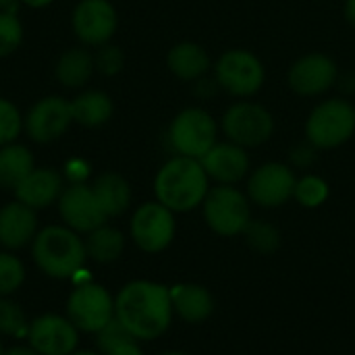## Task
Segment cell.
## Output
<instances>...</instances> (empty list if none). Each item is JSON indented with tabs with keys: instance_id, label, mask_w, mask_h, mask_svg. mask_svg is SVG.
Returning <instances> with one entry per match:
<instances>
[{
	"instance_id": "10",
	"label": "cell",
	"mask_w": 355,
	"mask_h": 355,
	"mask_svg": "<svg viewBox=\"0 0 355 355\" xmlns=\"http://www.w3.org/2000/svg\"><path fill=\"white\" fill-rule=\"evenodd\" d=\"M131 239L146 254L164 252L177 233L175 212H171L160 202L141 204L131 216Z\"/></svg>"
},
{
	"instance_id": "32",
	"label": "cell",
	"mask_w": 355,
	"mask_h": 355,
	"mask_svg": "<svg viewBox=\"0 0 355 355\" xmlns=\"http://www.w3.org/2000/svg\"><path fill=\"white\" fill-rule=\"evenodd\" d=\"M23 40V25L12 12H0V58L12 54Z\"/></svg>"
},
{
	"instance_id": "42",
	"label": "cell",
	"mask_w": 355,
	"mask_h": 355,
	"mask_svg": "<svg viewBox=\"0 0 355 355\" xmlns=\"http://www.w3.org/2000/svg\"><path fill=\"white\" fill-rule=\"evenodd\" d=\"M23 4H27V6H31V8H42V6H48L52 0H21Z\"/></svg>"
},
{
	"instance_id": "3",
	"label": "cell",
	"mask_w": 355,
	"mask_h": 355,
	"mask_svg": "<svg viewBox=\"0 0 355 355\" xmlns=\"http://www.w3.org/2000/svg\"><path fill=\"white\" fill-rule=\"evenodd\" d=\"M31 258L46 277L71 279L87 260L85 241L69 227L50 225L37 231L31 241Z\"/></svg>"
},
{
	"instance_id": "39",
	"label": "cell",
	"mask_w": 355,
	"mask_h": 355,
	"mask_svg": "<svg viewBox=\"0 0 355 355\" xmlns=\"http://www.w3.org/2000/svg\"><path fill=\"white\" fill-rule=\"evenodd\" d=\"M2 355H40L33 347H29V345H17V347H10V349H6Z\"/></svg>"
},
{
	"instance_id": "45",
	"label": "cell",
	"mask_w": 355,
	"mask_h": 355,
	"mask_svg": "<svg viewBox=\"0 0 355 355\" xmlns=\"http://www.w3.org/2000/svg\"><path fill=\"white\" fill-rule=\"evenodd\" d=\"M4 354V349H2V343H0V355Z\"/></svg>"
},
{
	"instance_id": "15",
	"label": "cell",
	"mask_w": 355,
	"mask_h": 355,
	"mask_svg": "<svg viewBox=\"0 0 355 355\" xmlns=\"http://www.w3.org/2000/svg\"><path fill=\"white\" fill-rule=\"evenodd\" d=\"M339 79L337 62L320 52L306 54L297 58L287 75L289 87L300 96H320L329 92Z\"/></svg>"
},
{
	"instance_id": "17",
	"label": "cell",
	"mask_w": 355,
	"mask_h": 355,
	"mask_svg": "<svg viewBox=\"0 0 355 355\" xmlns=\"http://www.w3.org/2000/svg\"><path fill=\"white\" fill-rule=\"evenodd\" d=\"M200 162L208 179L218 185H235L250 173V156L245 148L233 141H216Z\"/></svg>"
},
{
	"instance_id": "2",
	"label": "cell",
	"mask_w": 355,
	"mask_h": 355,
	"mask_svg": "<svg viewBox=\"0 0 355 355\" xmlns=\"http://www.w3.org/2000/svg\"><path fill=\"white\" fill-rule=\"evenodd\" d=\"M210 191V179L200 160L175 156L160 166L154 179L156 202L171 212H191L204 204Z\"/></svg>"
},
{
	"instance_id": "44",
	"label": "cell",
	"mask_w": 355,
	"mask_h": 355,
	"mask_svg": "<svg viewBox=\"0 0 355 355\" xmlns=\"http://www.w3.org/2000/svg\"><path fill=\"white\" fill-rule=\"evenodd\" d=\"M160 355H189V354H183V352H164V354Z\"/></svg>"
},
{
	"instance_id": "5",
	"label": "cell",
	"mask_w": 355,
	"mask_h": 355,
	"mask_svg": "<svg viewBox=\"0 0 355 355\" xmlns=\"http://www.w3.org/2000/svg\"><path fill=\"white\" fill-rule=\"evenodd\" d=\"M202 214L208 229L220 237L243 235L252 220V202L235 185H216L208 191Z\"/></svg>"
},
{
	"instance_id": "20",
	"label": "cell",
	"mask_w": 355,
	"mask_h": 355,
	"mask_svg": "<svg viewBox=\"0 0 355 355\" xmlns=\"http://www.w3.org/2000/svg\"><path fill=\"white\" fill-rule=\"evenodd\" d=\"M173 312L187 324H202L206 322L216 308L214 295L210 289L198 283H183L171 289Z\"/></svg>"
},
{
	"instance_id": "11",
	"label": "cell",
	"mask_w": 355,
	"mask_h": 355,
	"mask_svg": "<svg viewBox=\"0 0 355 355\" xmlns=\"http://www.w3.org/2000/svg\"><path fill=\"white\" fill-rule=\"evenodd\" d=\"M297 177L285 162H266L248 179V198L260 208H279L293 198Z\"/></svg>"
},
{
	"instance_id": "38",
	"label": "cell",
	"mask_w": 355,
	"mask_h": 355,
	"mask_svg": "<svg viewBox=\"0 0 355 355\" xmlns=\"http://www.w3.org/2000/svg\"><path fill=\"white\" fill-rule=\"evenodd\" d=\"M104 355H144V349L137 345L135 339H131V341H125V343L116 345L114 349H110L108 354Z\"/></svg>"
},
{
	"instance_id": "4",
	"label": "cell",
	"mask_w": 355,
	"mask_h": 355,
	"mask_svg": "<svg viewBox=\"0 0 355 355\" xmlns=\"http://www.w3.org/2000/svg\"><path fill=\"white\" fill-rule=\"evenodd\" d=\"M355 133V106L349 100L331 98L320 102L306 121V139L316 150H335Z\"/></svg>"
},
{
	"instance_id": "35",
	"label": "cell",
	"mask_w": 355,
	"mask_h": 355,
	"mask_svg": "<svg viewBox=\"0 0 355 355\" xmlns=\"http://www.w3.org/2000/svg\"><path fill=\"white\" fill-rule=\"evenodd\" d=\"M316 148L306 139V141H302V144H297V146H293L291 148V152H289V162L295 166V168H310L314 162H316Z\"/></svg>"
},
{
	"instance_id": "29",
	"label": "cell",
	"mask_w": 355,
	"mask_h": 355,
	"mask_svg": "<svg viewBox=\"0 0 355 355\" xmlns=\"http://www.w3.org/2000/svg\"><path fill=\"white\" fill-rule=\"evenodd\" d=\"M29 322L25 310L10 297H0V335L4 337H27Z\"/></svg>"
},
{
	"instance_id": "43",
	"label": "cell",
	"mask_w": 355,
	"mask_h": 355,
	"mask_svg": "<svg viewBox=\"0 0 355 355\" xmlns=\"http://www.w3.org/2000/svg\"><path fill=\"white\" fill-rule=\"evenodd\" d=\"M69 355H102V354H98V352H89V349H75L73 354H69Z\"/></svg>"
},
{
	"instance_id": "37",
	"label": "cell",
	"mask_w": 355,
	"mask_h": 355,
	"mask_svg": "<svg viewBox=\"0 0 355 355\" xmlns=\"http://www.w3.org/2000/svg\"><path fill=\"white\" fill-rule=\"evenodd\" d=\"M216 89H220L218 83H216V79L202 77V79L196 81V94H198L200 98H210V96L216 94Z\"/></svg>"
},
{
	"instance_id": "7",
	"label": "cell",
	"mask_w": 355,
	"mask_h": 355,
	"mask_svg": "<svg viewBox=\"0 0 355 355\" xmlns=\"http://www.w3.org/2000/svg\"><path fill=\"white\" fill-rule=\"evenodd\" d=\"M214 79L218 87L235 98L256 96L266 79L262 60L243 48H233L223 52L214 64Z\"/></svg>"
},
{
	"instance_id": "14",
	"label": "cell",
	"mask_w": 355,
	"mask_h": 355,
	"mask_svg": "<svg viewBox=\"0 0 355 355\" xmlns=\"http://www.w3.org/2000/svg\"><path fill=\"white\" fill-rule=\"evenodd\" d=\"M79 331L60 314H42L29 322L27 345L40 355H69L77 349Z\"/></svg>"
},
{
	"instance_id": "26",
	"label": "cell",
	"mask_w": 355,
	"mask_h": 355,
	"mask_svg": "<svg viewBox=\"0 0 355 355\" xmlns=\"http://www.w3.org/2000/svg\"><path fill=\"white\" fill-rule=\"evenodd\" d=\"M125 250V235L108 225H102L87 233L85 237V252L87 258L98 264H110L121 258Z\"/></svg>"
},
{
	"instance_id": "1",
	"label": "cell",
	"mask_w": 355,
	"mask_h": 355,
	"mask_svg": "<svg viewBox=\"0 0 355 355\" xmlns=\"http://www.w3.org/2000/svg\"><path fill=\"white\" fill-rule=\"evenodd\" d=\"M173 316L171 289L154 281H131L114 297V318L135 341L162 337Z\"/></svg>"
},
{
	"instance_id": "34",
	"label": "cell",
	"mask_w": 355,
	"mask_h": 355,
	"mask_svg": "<svg viewBox=\"0 0 355 355\" xmlns=\"http://www.w3.org/2000/svg\"><path fill=\"white\" fill-rule=\"evenodd\" d=\"M94 62H96V69L102 73V75H116L121 73L123 64H125V54L119 46H112V44H104L100 46V50L96 52L94 56Z\"/></svg>"
},
{
	"instance_id": "6",
	"label": "cell",
	"mask_w": 355,
	"mask_h": 355,
	"mask_svg": "<svg viewBox=\"0 0 355 355\" xmlns=\"http://www.w3.org/2000/svg\"><path fill=\"white\" fill-rule=\"evenodd\" d=\"M218 125L210 112L191 106L181 110L168 127V146L177 156L200 160L216 144Z\"/></svg>"
},
{
	"instance_id": "41",
	"label": "cell",
	"mask_w": 355,
	"mask_h": 355,
	"mask_svg": "<svg viewBox=\"0 0 355 355\" xmlns=\"http://www.w3.org/2000/svg\"><path fill=\"white\" fill-rule=\"evenodd\" d=\"M345 19L349 21V25L355 27V0H347L345 2Z\"/></svg>"
},
{
	"instance_id": "28",
	"label": "cell",
	"mask_w": 355,
	"mask_h": 355,
	"mask_svg": "<svg viewBox=\"0 0 355 355\" xmlns=\"http://www.w3.org/2000/svg\"><path fill=\"white\" fill-rule=\"evenodd\" d=\"M329 193H331L329 183L322 177H318V175H306V177L297 179L293 198L304 208H318V206H322L329 200Z\"/></svg>"
},
{
	"instance_id": "12",
	"label": "cell",
	"mask_w": 355,
	"mask_h": 355,
	"mask_svg": "<svg viewBox=\"0 0 355 355\" xmlns=\"http://www.w3.org/2000/svg\"><path fill=\"white\" fill-rule=\"evenodd\" d=\"M58 214L64 227L73 229L75 233H92L94 229L106 225L108 216L104 214L102 206L98 204L92 185L87 183H71L58 198Z\"/></svg>"
},
{
	"instance_id": "27",
	"label": "cell",
	"mask_w": 355,
	"mask_h": 355,
	"mask_svg": "<svg viewBox=\"0 0 355 355\" xmlns=\"http://www.w3.org/2000/svg\"><path fill=\"white\" fill-rule=\"evenodd\" d=\"M245 243L258 252V254H275L281 248V233L279 229L268 220H250V225L243 231Z\"/></svg>"
},
{
	"instance_id": "23",
	"label": "cell",
	"mask_w": 355,
	"mask_h": 355,
	"mask_svg": "<svg viewBox=\"0 0 355 355\" xmlns=\"http://www.w3.org/2000/svg\"><path fill=\"white\" fill-rule=\"evenodd\" d=\"M33 154L23 144H8L0 148V187L17 189V185L33 171Z\"/></svg>"
},
{
	"instance_id": "36",
	"label": "cell",
	"mask_w": 355,
	"mask_h": 355,
	"mask_svg": "<svg viewBox=\"0 0 355 355\" xmlns=\"http://www.w3.org/2000/svg\"><path fill=\"white\" fill-rule=\"evenodd\" d=\"M89 177V166L87 162L75 158V160H69L67 166H64V179L69 183H85V179Z\"/></svg>"
},
{
	"instance_id": "16",
	"label": "cell",
	"mask_w": 355,
	"mask_h": 355,
	"mask_svg": "<svg viewBox=\"0 0 355 355\" xmlns=\"http://www.w3.org/2000/svg\"><path fill=\"white\" fill-rule=\"evenodd\" d=\"M116 25V8L108 0H81L73 10V31L85 46L108 44Z\"/></svg>"
},
{
	"instance_id": "9",
	"label": "cell",
	"mask_w": 355,
	"mask_h": 355,
	"mask_svg": "<svg viewBox=\"0 0 355 355\" xmlns=\"http://www.w3.org/2000/svg\"><path fill=\"white\" fill-rule=\"evenodd\" d=\"M67 318L79 333L96 335L114 318V297L98 283H81L67 300Z\"/></svg>"
},
{
	"instance_id": "8",
	"label": "cell",
	"mask_w": 355,
	"mask_h": 355,
	"mask_svg": "<svg viewBox=\"0 0 355 355\" xmlns=\"http://www.w3.org/2000/svg\"><path fill=\"white\" fill-rule=\"evenodd\" d=\"M223 133L227 141H233L241 148H256L272 137L275 119L262 104L243 100L227 108L223 116Z\"/></svg>"
},
{
	"instance_id": "13",
	"label": "cell",
	"mask_w": 355,
	"mask_h": 355,
	"mask_svg": "<svg viewBox=\"0 0 355 355\" xmlns=\"http://www.w3.org/2000/svg\"><path fill=\"white\" fill-rule=\"evenodd\" d=\"M73 123L71 102L60 96H48L37 100L23 116V129L29 139L37 144H50L58 139Z\"/></svg>"
},
{
	"instance_id": "21",
	"label": "cell",
	"mask_w": 355,
	"mask_h": 355,
	"mask_svg": "<svg viewBox=\"0 0 355 355\" xmlns=\"http://www.w3.org/2000/svg\"><path fill=\"white\" fill-rule=\"evenodd\" d=\"M166 67L181 81H198V79L206 77L212 62H210L208 52L200 44L181 42V44H175L168 50Z\"/></svg>"
},
{
	"instance_id": "33",
	"label": "cell",
	"mask_w": 355,
	"mask_h": 355,
	"mask_svg": "<svg viewBox=\"0 0 355 355\" xmlns=\"http://www.w3.org/2000/svg\"><path fill=\"white\" fill-rule=\"evenodd\" d=\"M131 339L133 337L129 335V331L116 318H112L102 331L96 333V347H98L100 354L104 355L108 354L110 349H114L116 345H121L125 341H131Z\"/></svg>"
},
{
	"instance_id": "22",
	"label": "cell",
	"mask_w": 355,
	"mask_h": 355,
	"mask_svg": "<svg viewBox=\"0 0 355 355\" xmlns=\"http://www.w3.org/2000/svg\"><path fill=\"white\" fill-rule=\"evenodd\" d=\"M92 191L108 218L125 214L131 206V185L119 173H102L92 183Z\"/></svg>"
},
{
	"instance_id": "19",
	"label": "cell",
	"mask_w": 355,
	"mask_h": 355,
	"mask_svg": "<svg viewBox=\"0 0 355 355\" xmlns=\"http://www.w3.org/2000/svg\"><path fill=\"white\" fill-rule=\"evenodd\" d=\"M64 191L62 175L54 168H33L15 189V196L21 204L42 210L58 202Z\"/></svg>"
},
{
	"instance_id": "40",
	"label": "cell",
	"mask_w": 355,
	"mask_h": 355,
	"mask_svg": "<svg viewBox=\"0 0 355 355\" xmlns=\"http://www.w3.org/2000/svg\"><path fill=\"white\" fill-rule=\"evenodd\" d=\"M21 0H0V12H12L17 15Z\"/></svg>"
},
{
	"instance_id": "25",
	"label": "cell",
	"mask_w": 355,
	"mask_h": 355,
	"mask_svg": "<svg viewBox=\"0 0 355 355\" xmlns=\"http://www.w3.org/2000/svg\"><path fill=\"white\" fill-rule=\"evenodd\" d=\"M96 69L94 54L85 48H71L67 50L56 62V79L64 87H81L89 81Z\"/></svg>"
},
{
	"instance_id": "18",
	"label": "cell",
	"mask_w": 355,
	"mask_h": 355,
	"mask_svg": "<svg viewBox=\"0 0 355 355\" xmlns=\"http://www.w3.org/2000/svg\"><path fill=\"white\" fill-rule=\"evenodd\" d=\"M37 235L35 210L19 200L0 208V245L8 252L29 245Z\"/></svg>"
},
{
	"instance_id": "24",
	"label": "cell",
	"mask_w": 355,
	"mask_h": 355,
	"mask_svg": "<svg viewBox=\"0 0 355 355\" xmlns=\"http://www.w3.org/2000/svg\"><path fill=\"white\" fill-rule=\"evenodd\" d=\"M73 121L83 127H100L112 116V100L100 89H87L71 102Z\"/></svg>"
},
{
	"instance_id": "30",
	"label": "cell",
	"mask_w": 355,
	"mask_h": 355,
	"mask_svg": "<svg viewBox=\"0 0 355 355\" xmlns=\"http://www.w3.org/2000/svg\"><path fill=\"white\" fill-rule=\"evenodd\" d=\"M25 281V266L23 262L10 254L0 252V297H10Z\"/></svg>"
},
{
	"instance_id": "31",
	"label": "cell",
	"mask_w": 355,
	"mask_h": 355,
	"mask_svg": "<svg viewBox=\"0 0 355 355\" xmlns=\"http://www.w3.org/2000/svg\"><path fill=\"white\" fill-rule=\"evenodd\" d=\"M21 129H23V116L19 108L12 102L0 98V148L12 144L19 137Z\"/></svg>"
}]
</instances>
